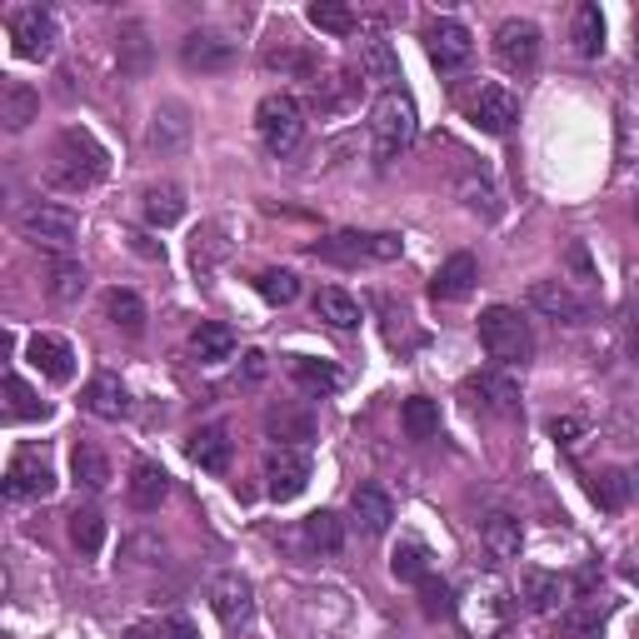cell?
Wrapping results in <instances>:
<instances>
[{
  "label": "cell",
  "instance_id": "24",
  "mask_svg": "<svg viewBox=\"0 0 639 639\" xmlns=\"http://www.w3.org/2000/svg\"><path fill=\"white\" fill-rule=\"evenodd\" d=\"M479 535H485V549H489L495 559H515V555H519V545H525V529H519V519H515V515H505V509L485 515Z\"/></svg>",
  "mask_w": 639,
  "mask_h": 639
},
{
  "label": "cell",
  "instance_id": "3",
  "mask_svg": "<svg viewBox=\"0 0 639 639\" xmlns=\"http://www.w3.org/2000/svg\"><path fill=\"white\" fill-rule=\"evenodd\" d=\"M479 345L495 365H525L535 355V339H529V325L519 320V310L509 305H489L479 315Z\"/></svg>",
  "mask_w": 639,
  "mask_h": 639
},
{
  "label": "cell",
  "instance_id": "21",
  "mask_svg": "<svg viewBox=\"0 0 639 639\" xmlns=\"http://www.w3.org/2000/svg\"><path fill=\"white\" fill-rule=\"evenodd\" d=\"M130 505L135 509H160L165 505V495H170V475L160 465H150V459H140L135 469H130Z\"/></svg>",
  "mask_w": 639,
  "mask_h": 639
},
{
  "label": "cell",
  "instance_id": "23",
  "mask_svg": "<svg viewBox=\"0 0 639 639\" xmlns=\"http://www.w3.org/2000/svg\"><path fill=\"white\" fill-rule=\"evenodd\" d=\"M0 120H6V130H26L30 120H40V90H30L26 80H10L0 90Z\"/></svg>",
  "mask_w": 639,
  "mask_h": 639
},
{
  "label": "cell",
  "instance_id": "19",
  "mask_svg": "<svg viewBox=\"0 0 639 639\" xmlns=\"http://www.w3.org/2000/svg\"><path fill=\"white\" fill-rule=\"evenodd\" d=\"M85 409H90V415H100V419H125L130 415V395H125V385H120V375L100 369V375L85 385Z\"/></svg>",
  "mask_w": 639,
  "mask_h": 639
},
{
  "label": "cell",
  "instance_id": "38",
  "mask_svg": "<svg viewBox=\"0 0 639 639\" xmlns=\"http://www.w3.org/2000/svg\"><path fill=\"white\" fill-rule=\"evenodd\" d=\"M589 499H595L605 515H615L629 499V479L619 475V469H595V475H589Z\"/></svg>",
  "mask_w": 639,
  "mask_h": 639
},
{
  "label": "cell",
  "instance_id": "8",
  "mask_svg": "<svg viewBox=\"0 0 639 639\" xmlns=\"http://www.w3.org/2000/svg\"><path fill=\"white\" fill-rule=\"evenodd\" d=\"M425 50H429L439 75H455V70H465L469 55H475V36H469L455 16H439L435 26L425 30Z\"/></svg>",
  "mask_w": 639,
  "mask_h": 639
},
{
  "label": "cell",
  "instance_id": "35",
  "mask_svg": "<svg viewBox=\"0 0 639 639\" xmlns=\"http://www.w3.org/2000/svg\"><path fill=\"white\" fill-rule=\"evenodd\" d=\"M105 315L115 320L120 329H125V335H140V329H145V300L135 295V290H110L105 295Z\"/></svg>",
  "mask_w": 639,
  "mask_h": 639
},
{
  "label": "cell",
  "instance_id": "46",
  "mask_svg": "<svg viewBox=\"0 0 639 639\" xmlns=\"http://www.w3.org/2000/svg\"><path fill=\"white\" fill-rule=\"evenodd\" d=\"M459 195H465V205H469V210H479V215H489V220L499 215V205H495V190H489V180H465V185H459Z\"/></svg>",
  "mask_w": 639,
  "mask_h": 639
},
{
  "label": "cell",
  "instance_id": "7",
  "mask_svg": "<svg viewBox=\"0 0 639 639\" xmlns=\"http://www.w3.org/2000/svg\"><path fill=\"white\" fill-rule=\"evenodd\" d=\"M55 489V469H50V455L40 445L16 449L6 469V499H45Z\"/></svg>",
  "mask_w": 639,
  "mask_h": 639
},
{
  "label": "cell",
  "instance_id": "25",
  "mask_svg": "<svg viewBox=\"0 0 639 639\" xmlns=\"http://www.w3.org/2000/svg\"><path fill=\"white\" fill-rule=\"evenodd\" d=\"M315 320H325L329 329H355L359 325V300L345 295L339 285L315 290Z\"/></svg>",
  "mask_w": 639,
  "mask_h": 639
},
{
  "label": "cell",
  "instance_id": "48",
  "mask_svg": "<svg viewBox=\"0 0 639 639\" xmlns=\"http://www.w3.org/2000/svg\"><path fill=\"white\" fill-rule=\"evenodd\" d=\"M150 639H200V635H195V625H190V619L170 615V619H160V625H150Z\"/></svg>",
  "mask_w": 639,
  "mask_h": 639
},
{
  "label": "cell",
  "instance_id": "36",
  "mask_svg": "<svg viewBox=\"0 0 639 639\" xmlns=\"http://www.w3.org/2000/svg\"><path fill=\"white\" fill-rule=\"evenodd\" d=\"M305 545L320 549V555H335V549L345 545V525H339L335 509H315V515L305 519Z\"/></svg>",
  "mask_w": 639,
  "mask_h": 639
},
{
  "label": "cell",
  "instance_id": "42",
  "mask_svg": "<svg viewBox=\"0 0 639 639\" xmlns=\"http://www.w3.org/2000/svg\"><path fill=\"white\" fill-rule=\"evenodd\" d=\"M70 539H75L80 555H100V545H105V519H100V509H75V515H70Z\"/></svg>",
  "mask_w": 639,
  "mask_h": 639
},
{
  "label": "cell",
  "instance_id": "4",
  "mask_svg": "<svg viewBox=\"0 0 639 639\" xmlns=\"http://www.w3.org/2000/svg\"><path fill=\"white\" fill-rule=\"evenodd\" d=\"M255 130L270 155H290V150H300V140H305V110H300L295 95L275 90V95H265L255 105Z\"/></svg>",
  "mask_w": 639,
  "mask_h": 639
},
{
  "label": "cell",
  "instance_id": "12",
  "mask_svg": "<svg viewBox=\"0 0 639 639\" xmlns=\"http://www.w3.org/2000/svg\"><path fill=\"white\" fill-rule=\"evenodd\" d=\"M529 310L559 320V325H579V320H585V300H579L565 280H535V285H529Z\"/></svg>",
  "mask_w": 639,
  "mask_h": 639
},
{
  "label": "cell",
  "instance_id": "5",
  "mask_svg": "<svg viewBox=\"0 0 639 639\" xmlns=\"http://www.w3.org/2000/svg\"><path fill=\"white\" fill-rule=\"evenodd\" d=\"M20 235L40 250H70L80 235V220L65 205H30L20 210Z\"/></svg>",
  "mask_w": 639,
  "mask_h": 639
},
{
  "label": "cell",
  "instance_id": "26",
  "mask_svg": "<svg viewBox=\"0 0 639 639\" xmlns=\"http://www.w3.org/2000/svg\"><path fill=\"white\" fill-rule=\"evenodd\" d=\"M190 349H195L200 365H220V359L235 355V329L220 325V320H205V325L195 329V339H190Z\"/></svg>",
  "mask_w": 639,
  "mask_h": 639
},
{
  "label": "cell",
  "instance_id": "53",
  "mask_svg": "<svg viewBox=\"0 0 639 639\" xmlns=\"http://www.w3.org/2000/svg\"><path fill=\"white\" fill-rule=\"evenodd\" d=\"M130 245H135V255H145V260H160V255H165V250H160L150 235H130Z\"/></svg>",
  "mask_w": 639,
  "mask_h": 639
},
{
  "label": "cell",
  "instance_id": "14",
  "mask_svg": "<svg viewBox=\"0 0 639 639\" xmlns=\"http://www.w3.org/2000/svg\"><path fill=\"white\" fill-rule=\"evenodd\" d=\"M26 355H30V365L45 379H55V385H65V379L75 375V349H70L65 335H30Z\"/></svg>",
  "mask_w": 639,
  "mask_h": 639
},
{
  "label": "cell",
  "instance_id": "11",
  "mask_svg": "<svg viewBox=\"0 0 639 639\" xmlns=\"http://www.w3.org/2000/svg\"><path fill=\"white\" fill-rule=\"evenodd\" d=\"M305 485H310L305 449H275V455L265 459V489H270V499H295Z\"/></svg>",
  "mask_w": 639,
  "mask_h": 639
},
{
  "label": "cell",
  "instance_id": "2",
  "mask_svg": "<svg viewBox=\"0 0 639 639\" xmlns=\"http://www.w3.org/2000/svg\"><path fill=\"white\" fill-rule=\"evenodd\" d=\"M415 100L405 90H385V95L369 105V140H375V155L379 160H395L415 145Z\"/></svg>",
  "mask_w": 639,
  "mask_h": 639
},
{
  "label": "cell",
  "instance_id": "51",
  "mask_svg": "<svg viewBox=\"0 0 639 639\" xmlns=\"http://www.w3.org/2000/svg\"><path fill=\"white\" fill-rule=\"evenodd\" d=\"M399 255V235H369V260H395Z\"/></svg>",
  "mask_w": 639,
  "mask_h": 639
},
{
  "label": "cell",
  "instance_id": "37",
  "mask_svg": "<svg viewBox=\"0 0 639 639\" xmlns=\"http://www.w3.org/2000/svg\"><path fill=\"white\" fill-rule=\"evenodd\" d=\"M575 50L585 60L605 55V16H599V6H579L575 10Z\"/></svg>",
  "mask_w": 639,
  "mask_h": 639
},
{
  "label": "cell",
  "instance_id": "6",
  "mask_svg": "<svg viewBox=\"0 0 639 639\" xmlns=\"http://www.w3.org/2000/svg\"><path fill=\"white\" fill-rule=\"evenodd\" d=\"M6 30L10 40H16V55L26 60H45L50 50H55L60 30H55V16H50L45 6H20L6 16Z\"/></svg>",
  "mask_w": 639,
  "mask_h": 639
},
{
  "label": "cell",
  "instance_id": "10",
  "mask_svg": "<svg viewBox=\"0 0 639 639\" xmlns=\"http://www.w3.org/2000/svg\"><path fill=\"white\" fill-rule=\"evenodd\" d=\"M180 60H185V70L215 75V70L235 65V40L215 36V30H195V36H185V45H180Z\"/></svg>",
  "mask_w": 639,
  "mask_h": 639
},
{
  "label": "cell",
  "instance_id": "47",
  "mask_svg": "<svg viewBox=\"0 0 639 639\" xmlns=\"http://www.w3.org/2000/svg\"><path fill=\"white\" fill-rule=\"evenodd\" d=\"M565 629L575 639H599V609H565Z\"/></svg>",
  "mask_w": 639,
  "mask_h": 639
},
{
  "label": "cell",
  "instance_id": "16",
  "mask_svg": "<svg viewBox=\"0 0 639 639\" xmlns=\"http://www.w3.org/2000/svg\"><path fill=\"white\" fill-rule=\"evenodd\" d=\"M210 605H215L220 625H225V629H240V625L250 619V609H255V599H250V579L220 575L215 585H210Z\"/></svg>",
  "mask_w": 639,
  "mask_h": 639
},
{
  "label": "cell",
  "instance_id": "54",
  "mask_svg": "<svg viewBox=\"0 0 639 639\" xmlns=\"http://www.w3.org/2000/svg\"><path fill=\"white\" fill-rule=\"evenodd\" d=\"M625 479H629V495L639 499V459H635V465H629V475H625Z\"/></svg>",
  "mask_w": 639,
  "mask_h": 639
},
{
  "label": "cell",
  "instance_id": "28",
  "mask_svg": "<svg viewBox=\"0 0 639 639\" xmlns=\"http://www.w3.org/2000/svg\"><path fill=\"white\" fill-rule=\"evenodd\" d=\"M85 285H90V275H85V265H75V260H55L45 275V290L55 305H75V300L85 295Z\"/></svg>",
  "mask_w": 639,
  "mask_h": 639
},
{
  "label": "cell",
  "instance_id": "29",
  "mask_svg": "<svg viewBox=\"0 0 639 639\" xmlns=\"http://www.w3.org/2000/svg\"><path fill=\"white\" fill-rule=\"evenodd\" d=\"M290 375H295V385L305 389V395H335V389H339V369L325 365V359L295 355V359H290Z\"/></svg>",
  "mask_w": 639,
  "mask_h": 639
},
{
  "label": "cell",
  "instance_id": "50",
  "mask_svg": "<svg viewBox=\"0 0 639 639\" xmlns=\"http://www.w3.org/2000/svg\"><path fill=\"white\" fill-rule=\"evenodd\" d=\"M569 270H575V280H579V285H595V265H589V250L585 245H579V240H575V245H569Z\"/></svg>",
  "mask_w": 639,
  "mask_h": 639
},
{
  "label": "cell",
  "instance_id": "27",
  "mask_svg": "<svg viewBox=\"0 0 639 639\" xmlns=\"http://www.w3.org/2000/svg\"><path fill=\"white\" fill-rule=\"evenodd\" d=\"M310 255H315V260H329V265H359V260H369V235L339 230V235H329V240H320V245H310Z\"/></svg>",
  "mask_w": 639,
  "mask_h": 639
},
{
  "label": "cell",
  "instance_id": "55",
  "mask_svg": "<svg viewBox=\"0 0 639 639\" xmlns=\"http://www.w3.org/2000/svg\"><path fill=\"white\" fill-rule=\"evenodd\" d=\"M125 639H150V625H135V629H125Z\"/></svg>",
  "mask_w": 639,
  "mask_h": 639
},
{
  "label": "cell",
  "instance_id": "22",
  "mask_svg": "<svg viewBox=\"0 0 639 639\" xmlns=\"http://www.w3.org/2000/svg\"><path fill=\"white\" fill-rule=\"evenodd\" d=\"M565 595H569V585L559 575H549V569H529L525 575V605L535 609V615H559Z\"/></svg>",
  "mask_w": 639,
  "mask_h": 639
},
{
  "label": "cell",
  "instance_id": "40",
  "mask_svg": "<svg viewBox=\"0 0 639 639\" xmlns=\"http://www.w3.org/2000/svg\"><path fill=\"white\" fill-rule=\"evenodd\" d=\"M0 389H6V419H45V405H40L36 389H30L20 375H6Z\"/></svg>",
  "mask_w": 639,
  "mask_h": 639
},
{
  "label": "cell",
  "instance_id": "52",
  "mask_svg": "<svg viewBox=\"0 0 639 639\" xmlns=\"http://www.w3.org/2000/svg\"><path fill=\"white\" fill-rule=\"evenodd\" d=\"M245 385H260V379H265V355H260V349H245Z\"/></svg>",
  "mask_w": 639,
  "mask_h": 639
},
{
  "label": "cell",
  "instance_id": "15",
  "mask_svg": "<svg viewBox=\"0 0 639 639\" xmlns=\"http://www.w3.org/2000/svg\"><path fill=\"white\" fill-rule=\"evenodd\" d=\"M465 395L475 399L479 409H489V415H515V409H519V385L509 375H495V369H485V375H469L465 379Z\"/></svg>",
  "mask_w": 639,
  "mask_h": 639
},
{
  "label": "cell",
  "instance_id": "17",
  "mask_svg": "<svg viewBox=\"0 0 639 639\" xmlns=\"http://www.w3.org/2000/svg\"><path fill=\"white\" fill-rule=\"evenodd\" d=\"M475 280H479L475 255H465V250H459V255H449L445 265L435 270V280H429V295L449 305V300H465L469 290H475Z\"/></svg>",
  "mask_w": 639,
  "mask_h": 639
},
{
  "label": "cell",
  "instance_id": "32",
  "mask_svg": "<svg viewBox=\"0 0 639 639\" xmlns=\"http://www.w3.org/2000/svg\"><path fill=\"white\" fill-rule=\"evenodd\" d=\"M399 425H405L409 439H435L439 435V405L425 395H409L405 409H399Z\"/></svg>",
  "mask_w": 639,
  "mask_h": 639
},
{
  "label": "cell",
  "instance_id": "9",
  "mask_svg": "<svg viewBox=\"0 0 639 639\" xmlns=\"http://www.w3.org/2000/svg\"><path fill=\"white\" fill-rule=\"evenodd\" d=\"M495 60L509 70V75L535 70V60H539V26L535 20H505V26L495 30Z\"/></svg>",
  "mask_w": 639,
  "mask_h": 639
},
{
  "label": "cell",
  "instance_id": "49",
  "mask_svg": "<svg viewBox=\"0 0 639 639\" xmlns=\"http://www.w3.org/2000/svg\"><path fill=\"white\" fill-rule=\"evenodd\" d=\"M579 435H585V419H575V415H555V419H549V439H559V445H575Z\"/></svg>",
  "mask_w": 639,
  "mask_h": 639
},
{
  "label": "cell",
  "instance_id": "34",
  "mask_svg": "<svg viewBox=\"0 0 639 639\" xmlns=\"http://www.w3.org/2000/svg\"><path fill=\"white\" fill-rule=\"evenodd\" d=\"M115 40H120V70H125V75H145V65H150L145 26H140V20H125Z\"/></svg>",
  "mask_w": 639,
  "mask_h": 639
},
{
  "label": "cell",
  "instance_id": "18",
  "mask_svg": "<svg viewBox=\"0 0 639 639\" xmlns=\"http://www.w3.org/2000/svg\"><path fill=\"white\" fill-rule=\"evenodd\" d=\"M349 515H355V525L365 529V535H385L389 519H395V505H389V495L379 485H359L355 495H349Z\"/></svg>",
  "mask_w": 639,
  "mask_h": 639
},
{
  "label": "cell",
  "instance_id": "1",
  "mask_svg": "<svg viewBox=\"0 0 639 639\" xmlns=\"http://www.w3.org/2000/svg\"><path fill=\"white\" fill-rule=\"evenodd\" d=\"M105 165H110L105 145H100L90 130L70 125V130H60V140L50 145L45 180L55 190H65V195H80V190H90V185H100V180H105Z\"/></svg>",
  "mask_w": 639,
  "mask_h": 639
},
{
  "label": "cell",
  "instance_id": "44",
  "mask_svg": "<svg viewBox=\"0 0 639 639\" xmlns=\"http://www.w3.org/2000/svg\"><path fill=\"white\" fill-rule=\"evenodd\" d=\"M419 599H425V615L429 619H449V615H455V589H449L445 579H435V575L419 585Z\"/></svg>",
  "mask_w": 639,
  "mask_h": 639
},
{
  "label": "cell",
  "instance_id": "45",
  "mask_svg": "<svg viewBox=\"0 0 639 639\" xmlns=\"http://www.w3.org/2000/svg\"><path fill=\"white\" fill-rule=\"evenodd\" d=\"M270 429H275L280 439H295V445H305L310 435H315V425H310V415H270Z\"/></svg>",
  "mask_w": 639,
  "mask_h": 639
},
{
  "label": "cell",
  "instance_id": "30",
  "mask_svg": "<svg viewBox=\"0 0 639 639\" xmlns=\"http://www.w3.org/2000/svg\"><path fill=\"white\" fill-rule=\"evenodd\" d=\"M359 70H365V80L389 85V80H399V55L389 50V40L369 36V40H359Z\"/></svg>",
  "mask_w": 639,
  "mask_h": 639
},
{
  "label": "cell",
  "instance_id": "39",
  "mask_svg": "<svg viewBox=\"0 0 639 639\" xmlns=\"http://www.w3.org/2000/svg\"><path fill=\"white\" fill-rule=\"evenodd\" d=\"M305 16H310V26L325 30V36H355V26H359L355 10L339 6V0H315V6H310Z\"/></svg>",
  "mask_w": 639,
  "mask_h": 639
},
{
  "label": "cell",
  "instance_id": "13",
  "mask_svg": "<svg viewBox=\"0 0 639 639\" xmlns=\"http://www.w3.org/2000/svg\"><path fill=\"white\" fill-rule=\"evenodd\" d=\"M469 120H475L485 135H505V130L519 120V100L509 95L505 85H485L475 95V105H469Z\"/></svg>",
  "mask_w": 639,
  "mask_h": 639
},
{
  "label": "cell",
  "instance_id": "31",
  "mask_svg": "<svg viewBox=\"0 0 639 639\" xmlns=\"http://www.w3.org/2000/svg\"><path fill=\"white\" fill-rule=\"evenodd\" d=\"M180 215H185V195H180V185H150L145 190V220L155 230H170Z\"/></svg>",
  "mask_w": 639,
  "mask_h": 639
},
{
  "label": "cell",
  "instance_id": "43",
  "mask_svg": "<svg viewBox=\"0 0 639 639\" xmlns=\"http://www.w3.org/2000/svg\"><path fill=\"white\" fill-rule=\"evenodd\" d=\"M255 290L270 300V305H290V300L300 295V280L290 275V270H265V275L255 280Z\"/></svg>",
  "mask_w": 639,
  "mask_h": 639
},
{
  "label": "cell",
  "instance_id": "20",
  "mask_svg": "<svg viewBox=\"0 0 639 639\" xmlns=\"http://www.w3.org/2000/svg\"><path fill=\"white\" fill-rule=\"evenodd\" d=\"M230 429L225 425H205L190 435V459H195L200 469H210V475H225L230 469Z\"/></svg>",
  "mask_w": 639,
  "mask_h": 639
},
{
  "label": "cell",
  "instance_id": "33",
  "mask_svg": "<svg viewBox=\"0 0 639 639\" xmlns=\"http://www.w3.org/2000/svg\"><path fill=\"white\" fill-rule=\"evenodd\" d=\"M389 569H395L399 585H425L429 579V549L419 545V539H405V545H395V555H389Z\"/></svg>",
  "mask_w": 639,
  "mask_h": 639
},
{
  "label": "cell",
  "instance_id": "41",
  "mask_svg": "<svg viewBox=\"0 0 639 639\" xmlns=\"http://www.w3.org/2000/svg\"><path fill=\"white\" fill-rule=\"evenodd\" d=\"M70 469H75V485H85V489H105L110 485V459L100 455L95 445H75Z\"/></svg>",
  "mask_w": 639,
  "mask_h": 639
}]
</instances>
